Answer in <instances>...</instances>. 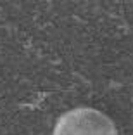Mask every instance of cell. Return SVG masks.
I'll return each mask as SVG.
<instances>
[{
  "label": "cell",
  "instance_id": "obj_1",
  "mask_svg": "<svg viewBox=\"0 0 133 135\" xmlns=\"http://www.w3.org/2000/svg\"><path fill=\"white\" fill-rule=\"evenodd\" d=\"M54 135H117L114 123L93 107H76L57 119Z\"/></svg>",
  "mask_w": 133,
  "mask_h": 135
}]
</instances>
